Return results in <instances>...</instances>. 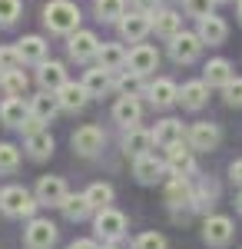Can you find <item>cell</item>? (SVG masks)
<instances>
[{
  "label": "cell",
  "instance_id": "41",
  "mask_svg": "<svg viewBox=\"0 0 242 249\" xmlns=\"http://www.w3.org/2000/svg\"><path fill=\"white\" fill-rule=\"evenodd\" d=\"M20 17V0H0V27H10Z\"/></svg>",
  "mask_w": 242,
  "mask_h": 249
},
{
  "label": "cell",
  "instance_id": "2",
  "mask_svg": "<svg viewBox=\"0 0 242 249\" xmlns=\"http://www.w3.org/2000/svg\"><path fill=\"white\" fill-rule=\"evenodd\" d=\"M40 206V199L34 193H27L23 186H7L0 193V210L7 216H34Z\"/></svg>",
  "mask_w": 242,
  "mask_h": 249
},
{
  "label": "cell",
  "instance_id": "46",
  "mask_svg": "<svg viewBox=\"0 0 242 249\" xmlns=\"http://www.w3.org/2000/svg\"><path fill=\"white\" fill-rule=\"evenodd\" d=\"M67 249H100V246H96L93 239H76V243H70Z\"/></svg>",
  "mask_w": 242,
  "mask_h": 249
},
{
  "label": "cell",
  "instance_id": "18",
  "mask_svg": "<svg viewBox=\"0 0 242 249\" xmlns=\"http://www.w3.org/2000/svg\"><path fill=\"white\" fill-rule=\"evenodd\" d=\"M229 37V27H225L223 17H216V14H209V17L199 20V40L209 43V47H216V43H223Z\"/></svg>",
  "mask_w": 242,
  "mask_h": 249
},
{
  "label": "cell",
  "instance_id": "23",
  "mask_svg": "<svg viewBox=\"0 0 242 249\" xmlns=\"http://www.w3.org/2000/svg\"><path fill=\"white\" fill-rule=\"evenodd\" d=\"M60 210H63V216H67V219L80 223V219H86V216L93 213V206H90L86 193H67V199L60 203Z\"/></svg>",
  "mask_w": 242,
  "mask_h": 249
},
{
  "label": "cell",
  "instance_id": "38",
  "mask_svg": "<svg viewBox=\"0 0 242 249\" xmlns=\"http://www.w3.org/2000/svg\"><path fill=\"white\" fill-rule=\"evenodd\" d=\"M116 87H120V93L123 96H136V93H143V77L139 73H123V77L116 80Z\"/></svg>",
  "mask_w": 242,
  "mask_h": 249
},
{
  "label": "cell",
  "instance_id": "36",
  "mask_svg": "<svg viewBox=\"0 0 242 249\" xmlns=\"http://www.w3.org/2000/svg\"><path fill=\"white\" fill-rule=\"evenodd\" d=\"M86 199H90L93 210H103V206H110V203H113V186H110V183H93V186L86 190Z\"/></svg>",
  "mask_w": 242,
  "mask_h": 249
},
{
  "label": "cell",
  "instance_id": "34",
  "mask_svg": "<svg viewBox=\"0 0 242 249\" xmlns=\"http://www.w3.org/2000/svg\"><path fill=\"white\" fill-rule=\"evenodd\" d=\"M0 83H3L7 96H23V93H27V73H23V70H10V73H0Z\"/></svg>",
  "mask_w": 242,
  "mask_h": 249
},
{
  "label": "cell",
  "instance_id": "14",
  "mask_svg": "<svg viewBox=\"0 0 242 249\" xmlns=\"http://www.w3.org/2000/svg\"><path fill=\"white\" fill-rule=\"evenodd\" d=\"M166 156H169L166 166L176 173V176H192V173H196L192 150H189V146H183V140H179V143H173V146H166Z\"/></svg>",
  "mask_w": 242,
  "mask_h": 249
},
{
  "label": "cell",
  "instance_id": "19",
  "mask_svg": "<svg viewBox=\"0 0 242 249\" xmlns=\"http://www.w3.org/2000/svg\"><path fill=\"white\" fill-rule=\"evenodd\" d=\"M166 203L173 210H179V206H189L192 210V183H189V176H176L166 186Z\"/></svg>",
  "mask_w": 242,
  "mask_h": 249
},
{
  "label": "cell",
  "instance_id": "20",
  "mask_svg": "<svg viewBox=\"0 0 242 249\" xmlns=\"http://www.w3.org/2000/svg\"><path fill=\"white\" fill-rule=\"evenodd\" d=\"M206 100H209V83H206V80H192V83H186V87L179 90V103H183L186 110H203Z\"/></svg>",
  "mask_w": 242,
  "mask_h": 249
},
{
  "label": "cell",
  "instance_id": "13",
  "mask_svg": "<svg viewBox=\"0 0 242 249\" xmlns=\"http://www.w3.org/2000/svg\"><path fill=\"white\" fill-rule=\"evenodd\" d=\"M163 173H166V163L163 160H156L153 153H143L133 160V176L139 179V183H159L163 179Z\"/></svg>",
  "mask_w": 242,
  "mask_h": 249
},
{
  "label": "cell",
  "instance_id": "37",
  "mask_svg": "<svg viewBox=\"0 0 242 249\" xmlns=\"http://www.w3.org/2000/svg\"><path fill=\"white\" fill-rule=\"evenodd\" d=\"M20 166V150L14 143H0V173H14Z\"/></svg>",
  "mask_w": 242,
  "mask_h": 249
},
{
  "label": "cell",
  "instance_id": "21",
  "mask_svg": "<svg viewBox=\"0 0 242 249\" xmlns=\"http://www.w3.org/2000/svg\"><path fill=\"white\" fill-rule=\"evenodd\" d=\"M30 116V107L20 100V96H7L3 103H0V120L7 123V126H23V120Z\"/></svg>",
  "mask_w": 242,
  "mask_h": 249
},
{
  "label": "cell",
  "instance_id": "12",
  "mask_svg": "<svg viewBox=\"0 0 242 249\" xmlns=\"http://www.w3.org/2000/svg\"><path fill=\"white\" fill-rule=\"evenodd\" d=\"M34 196H37L43 206H60V203L67 199V183H63L60 176H40Z\"/></svg>",
  "mask_w": 242,
  "mask_h": 249
},
{
  "label": "cell",
  "instance_id": "4",
  "mask_svg": "<svg viewBox=\"0 0 242 249\" xmlns=\"http://www.w3.org/2000/svg\"><path fill=\"white\" fill-rule=\"evenodd\" d=\"M232 236H236V226H232L229 216H206V223H203L206 246H229Z\"/></svg>",
  "mask_w": 242,
  "mask_h": 249
},
{
  "label": "cell",
  "instance_id": "44",
  "mask_svg": "<svg viewBox=\"0 0 242 249\" xmlns=\"http://www.w3.org/2000/svg\"><path fill=\"white\" fill-rule=\"evenodd\" d=\"M133 10H139V14H156V10H159V0H133Z\"/></svg>",
  "mask_w": 242,
  "mask_h": 249
},
{
  "label": "cell",
  "instance_id": "11",
  "mask_svg": "<svg viewBox=\"0 0 242 249\" xmlns=\"http://www.w3.org/2000/svg\"><path fill=\"white\" fill-rule=\"evenodd\" d=\"M103 140H106V136H103L100 126H80L70 143H73V150L80 156H96L100 150H103Z\"/></svg>",
  "mask_w": 242,
  "mask_h": 249
},
{
  "label": "cell",
  "instance_id": "3",
  "mask_svg": "<svg viewBox=\"0 0 242 249\" xmlns=\"http://www.w3.org/2000/svg\"><path fill=\"white\" fill-rule=\"evenodd\" d=\"M96 232L106 239V243H116V239H123V232H126V216L120 210H113V206H103V210H96Z\"/></svg>",
  "mask_w": 242,
  "mask_h": 249
},
{
  "label": "cell",
  "instance_id": "17",
  "mask_svg": "<svg viewBox=\"0 0 242 249\" xmlns=\"http://www.w3.org/2000/svg\"><path fill=\"white\" fill-rule=\"evenodd\" d=\"M156 140H153V130H139V126H130L126 130V136H123V153L126 156H143L149 153V146H153Z\"/></svg>",
  "mask_w": 242,
  "mask_h": 249
},
{
  "label": "cell",
  "instance_id": "6",
  "mask_svg": "<svg viewBox=\"0 0 242 249\" xmlns=\"http://www.w3.org/2000/svg\"><path fill=\"white\" fill-rule=\"evenodd\" d=\"M126 67H130L133 73L146 77V73H153V70L159 67V50L149 47V43H136L130 53H126Z\"/></svg>",
  "mask_w": 242,
  "mask_h": 249
},
{
  "label": "cell",
  "instance_id": "5",
  "mask_svg": "<svg viewBox=\"0 0 242 249\" xmlns=\"http://www.w3.org/2000/svg\"><path fill=\"white\" fill-rule=\"evenodd\" d=\"M56 243V226L50 219H30V226L23 230V246L27 249H50Z\"/></svg>",
  "mask_w": 242,
  "mask_h": 249
},
{
  "label": "cell",
  "instance_id": "29",
  "mask_svg": "<svg viewBox=\"0 0 242 249\" xmlns=\"http://www.w3.org/2000/svg\"><path fill=\"white\" fill-rule=\"evenodd\" d=\"M203 80L209 87H225L229 80H232V67H229V60H209L203 70Z\"/></svg>",
  "mask_w": 242,
  "mask_h": 249
},
{
  "label": "cell",
  "instance_id": "35",
  "mask_svg": "<svg viewBox=\"0 0 242 249\" xmlns=\"http://www.w3.org/2000/svg\"><path fill=\"white\" fill-rule=\"evenodd\" d=\"M93 7L100 20H120L126 14V0H96Z\"/></svg>",
  "mask_w": 242,
  "mask_h": 249
},
{
  "label": "cell",
  "instance_id": "24",
  "mask_svg": "<svg viewBox=\"0 0 242 249\" xmlns=\"http://www.w3.org/2000/svg\"><path fill=\"white\" fill-rule=\"evenodd\" d=\"M153 30H156L159 37L173 40L183 30V17H179L176 10H156V14H153Z\"/></svg>",
  "mask_w": 242,
  "mask_h": 249
},
{
  "label": "cell",
  "instance_id": "31",
  "mask_svg": "<svg viewBox=\"0 0 242 249\" xmlns=\"http://www.w3.org/2000/svg\"><path fill=\"white\" fill-rule=\"evenodd\" d=\"M110 70H103V67H93V70H86V77H83V87H86V93L90 96H103L110 90Z\"/></svg>",
  "mask_w": 242,
  "mask_h": 249
},
{
  "label": "cell",
  "instance_id": "10",
  "mask_svg": "<svg viewBox=\"0 0 242 249\" xmlns=\"http://www.w3.org/2000/svg\"><path fill=\"white\" fill-rule=\"evenodd\" d=\"M56 100H60V110H67V113H80L86 103H90V93H86V87L83 83H63L60 90H56Z\"/></svg>",
  "mask_w": 242,
  "mask_h": 249
},
{
  "label": "cell",
  "instance_id": "49",
  "mask_svg": "<svg viewBox=\"0 0 242 249\" xmlns=\"http://www.w3.org/2000/svg\"><path fill=\"white\" fill-rule=\"evenodd\" d=\"M239 17H242V0H239Z\"/></svg>",
  "mask_w": 242,
  "mask_h": 249
},
{
  "label": "cell",
  "instance_id": "33",
  "mask_svg": "<svg viewBox=\"0 0 242 249\" xmlns=\"http://www.w3.org/2000/svg\"><path fill=\"white\" fill-rule=\"evenodd\" d=\"M216 183H199V186H192V210L199 213H209L212 210V199H216Z\"/></svg>",
  "mask_w": 242,
  "mask_h": 249
},
{
  "label": "cell",
  "instance_id": "25",
  "mask_svg": "<svg viewBox=\"0 0 242 249\" xmlns=\"http://www.w3.org/2000/svg\"><path fill=\"white\" fill-rule=\"evenodd\" d=\"M153 140H156V146H173V143H179L183 140V123L179 120H159L156 123V130H153Z\"/></svg>",
  "mask_w": 242,
  "mask_h": 249
},
{
  "label": "cell",
  "instance_id": "27",
  "mask_svg": "<svg viewBox=\"0 0 242 249\" xmlns=\"http://www.w3.org/2000/svg\"><path fill=\"white\" fill-rule=\"evenodd\" d=\"M56 110H60V100H56L50 90H43L40 96L30 100V113L37 116V120H43V123H50V120L56 116Z\"/></svg>",
  "mask_w": 242,
  "mask_h": 249
},
{
  "label": "cell",
  "instance_id": "26",
  "mask_svg": "<svg viewBox=\"0 0 242 249\" xmlns=\"http://www.w3.org/2000/svg\"><path fill=\"white\" fill-rule=\"evenodd\" d=\"M96 60H100V67L103 70H120V67H126V50L120 47V43H100V50H96Z\"/></svg>",
  "mask_w": 242,
  "mask_h": 249
},
{
  "label": "cell",
  "instance_id": "16",
  "mask_svg": "<svg viewBox=\"0 0 242 249\" xmlns=\"http://www.w3.org/2000/svg\"><path fill=\"white\" fill-rule=\"evenodd\" d=\"M113 120L120 123V126H136L139 120H143V107H139V100L136 96H120L116 100V107H113Z\"/></svg>",
  "mask_w": 242,
  "mask_h": 249
},
{
  "label": "cell",
  "instance_id": "30",
  "mask_svg": "<svg viewBox=\"0 0 242 249\" xmlns=\"http://www.w3.org/2000/svg\"><path fill=\"white\" fill-rule=\"evenodd\" d=\"M17 50H20V60H23V63H43V57H47L43 37H23L17 43Z\"/></svg>",
  "mask_w": 242,
  "mask_h": 249
},
{
  "label": "cell",
  "instance_id": "1",
  "mask_svg": "<svg viewBox=\"0 0 242 249\" xmlns=\"http://www.w3.org/2000/svg\"><path fill=\"white\" fill-rule=\"evenodd\" d=\"M43 23L50 34H73L80 27V7L70 0H50L43 7Z\"/></svg>",
  "mask_w": 242,
  "mask_h": 249
},
{
  "label": "cell",
  "instance_id": "43",
  "mask_svg": "<svg viewBox=\"0 0 242 249\" xmlns=\"http://www.w3.org/2000/svg\"><path fill=\"white\" fill-rule=\"evenodd\" d=\"M133 249H166V239L159 232H143V236H136Z\"/></svg>",
  "mask_w": 242,
  "mask_h": 249
},
{
  "label": "cell",
  "instance_id": "42",
  "mask_svg": "<svg viewBox=\"0 0 242 249\" xmlns=\"http://www.w3.org/2000/svg\"><path fill=\"white\" fill-rule=\"evenodd\" d=\"M223 93H225V103L229 107H242V77H232L223 87Z\"/></svg>",
  "mask_w": 242,
  "mask_h": 249
},
{
  "label": "cell",
  "instance_id": "40",
  "mask_svg": "<svg viewBox=\"0 0 242 249\" xmlns=\"http://www.w3.org/2000/svg\"><path fill=\"white\" fill-rule=\"evenodd\" d=\"M183 3H186V14L189 17H209V14H212V7H216V0H183Z\"/></svg>",
  "mask_w": 242,
  "mask_h": 249
},
{
  "label": "cell",
  "instance_id": "7",
  "mask_svg": "<svg viewBox=\"0 0 242 249\" xmlns=\"http://www.w3.org/2000/svg\"><path fill=\"white\" fill-rule=\"evenodd\" d=\"M149 30H153V14H139V10H133L130 17H126V14L120 17V37L130 40V43H139Z\"/></svg>",
  "mask_w": 242,
  "mask_h": 249
},
{
  "label": "cell",
  "instance_id": "9",
  "mask_svg": "<svg viewBox=\"0 0 242 249\" xmlns=\"http://www.w3.org/2000/svg\"><path fill=\"white\" fill-rule=\"evenodd\" d=\"M219 140H223L219 126H216V123H209V120L192 123V126H189V146H192V150L209 153V150H216V146H219Z\"/></svg>",
  "mask_w": 242,
  "mask_h": 249
},
{
  "label": "cell",
  "instance_id": "39",
  "mask_svg": "<svg viewBox=\"0 0 242 249\" xmlns=\"http://www.w3.org/2000/svg\"><path fill=\"white\" fill-rule=\"evenodd\" d=\"M20 50L17 47H0V73H10V70H20Z\"/></svg>",
  "mask_w": 242,
  "mask_h": 249
},
{
  "label": "cell",
  "instance_id": "32",
  "mask_svg": "<svg viewBox=\"0 0 242 249\" xmlns=\"http://www.w3.org/2000/svg\"><path fill=\"white\" fill-rule=\"evenodd\" d=\"M27 153L34 156V160H47V156L53 153V136L43 133V130L30 133V136H27Z\"/></svg>",
  "mask_w": 242,
  "mask_h": 249
},
{
  "label": "cell",
  "instance_id": "22",
  "mask_svg": "<svg viewBox=\"0 0 242 249\" xmlns=\"http://www.w3.org/2000/svg\"><path fill=\"white\" fill-rule=\"evenodd\" d=\"M37 80H40V87H43V90L56 93V90L67 83V70H63V63H53V60L47 63V60H43V63H40V70H37Z\"/></svg>",
  "mask_w": 242,
  "mask_h": 249
},
{
  "label": "cell",
  "instance_id": "15",
  "mask_svg": "<svg viewBox=\"0 0 242 249\" xmlns=\"http://www.w3.org/2000/svg\"><path fill=\"white\" fill-rule=\"evenodd\" d=\"M96 50H100V40H96V34H90V30H73L70 34V57L73 60H90L96 57Z\"/></svg>",
  "mask_w": 242,
  "mask_h": 249
},
{
  "label": "cell",
  "instance_id": "45",
  "mask_svg": "<svg viewBox=\"0 0 242 249\" xmlns=\"http://www.w3.org/2000/svg\"><path fill=\"white\" fill-rule=\"evenodd\" d=\"M229 176H232V183H242V160H232V166H229Z\"/></svg>",
  "mask_w": 242,
  "mask_h": 249
},
{
  "label": "cell",
  "instance_id": "47",
  "mask_svg": "<svg viewBox=\"0 0 242 249\" xmlns=\"http://www.w3.org/2000/svg\"><path fill=\"white\" fill-rule=\"evenodd\" d=\"M236 210L242 213V193H239V196H236Z\"/></svg>",
  "mask_w": 242,
  "mask_h": 249
},
{
  "label": "cell",
  "instance_id": "8",
  "mask_svg": "<svg viewBox=\"0 0 242 249\" xmlns=\"http://www.w3.org/2000/svg\"><path fill=\"white\" fill-rule=\"evenodd\" d=\"M199 50H203V40H199V34H176V37L169 40V53H173V60L176 63H192V60L199 57Z\"/></svg>",
  "mask_w": 242,
  "mask_h": 249
},
{
  "label": "cell",
  "instance_id": "28",
  "mask_svg": "<svg viewBox=\"0 0 242 249\" xmlns=\"http://www.w3.org/2000/svg\"><path fill=\"white\" fill-rule=\"evenodd\" d=\"M149 100H153L156 107H173V103L179 100V87H176L173 80H156V83L149 87Z\"/></svg>",
  "mask_w": 242,
  "mask_h": 249
},
{
  "label": "cell",
  "instance_id": "48",
  "mask_svg": "<svg viewBox=\"0 0 242 249\" xmlns=\"http://www.w3.org/2000/svg\"><path fill=\"white\" fill-rule=\"evenodd\" d=\"M103 249H120V246H116V243H106V246H103Z\"/></svg>",
  "mask_w": 242,
  "mask_h": 249
}]
</instances>
